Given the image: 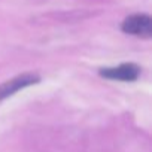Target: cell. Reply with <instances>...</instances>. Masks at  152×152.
Instances as JSON below:
<instances>
[{"instance_id": "3957f363", "label": "cell", "mask_w": 152, "mask_h": 152, "mask_svg": "<svg viewBox=\"0 0 152 152\" xmlns=\"http://www.w3.org/2000/svg\"><path fill=\"white\" fill-rule=\"evenodd\" d=\"M36 82H39V76L36 75H23V76H18V78H14L0 87V100H5L14 96L15 93H18L20 90L30 87Z\"/></svg>"}, {"instance_id": "7a4b0ae2", "label": "cell", "mask_w": 152, "mask_h": 152, "mask_svg": "<svg viewBox=\"0 0 152 152\" xmlns=\"http://www.w3.org/2000/svg\"><path fill=\"white\" fill-rule=\"evenodd\" d=\"M100 75L107 79H116V81H125L131 82L136 81L140 75V69L134 64H121L118 67H107L102 69Z\"/></svg>"}, {"instance_id": "6da1fadb", "label": "cell", "mask_w": 152, "mask_h": 152, "mask_svg": "<svg viewBox=\"0 0 152 152\" xmlns=\"http://www.w3.org/2000/svg\"><path fill=\"white\" fill-rule=\"evenodd\" d=\"M122 31L133 36H139V37H151L152 20L151 17L143 15V14L131 15L122 23Z\"/></svg>"}]
</instances>
